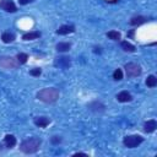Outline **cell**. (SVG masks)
Masks as SVG:
<instances>
[{"label":"cell","mask_w":157,"mask_h":157,"mask_svg":"<svg viewBox=\"0 0 157 157\" xmlns=\"http://www.w3.org/2000/svg\"><path fill=\"white\" fill-rule=\"evenodd\" d=\"M0 7L6 12H16L17 11V7H16V5L12 0H1L0 1Z\"/></svg>","instance_id":"8992f818"},{"label":"cell","mask_w":157,"mask_h":157,"mask_svg":"<svg viewBox=\"0 0 157 157\" xmlns=\"http://www.w3.org/2000/svg\"><path fill=\"white\" fill-rule=\"evenodd\" d=\"M157 129V121L155 119H150L144 123V131L147 132V134H151L155 130Z\"/></svg>","instance_id":"30bf717a"},{"label":"cell","mask_w":157,"mask_h":157,"mask_svg":"<svg viewBox=\"0 0 157 157\" xmlns=\"http://www.w3.org/2000/svg\"><path fill=\"white\" fill-rule=\"evenodd\" d=\"M40 36H42V34H40L39 31H32V32H26V33H23L22 39H23V40H33V39L39 38Z\"/></svg>","instance_id":"4fadbf2b"},{"label":"cell","mask_w":157,"mask_h":157,"mask_svg":"<svg viewBox=\"0 0 157 157\" xmlns=\"http://www.w3.org/2000/svg\"><path fill=\"white\" fill-rule=\"evenodd\" d=\"M33 123L38 128H45L50 124V119L48 117H37V118H34Z\"/></svg>","instance_id":"8fae6325"},{"label":"cell","mask_w":157,"mask_h":157,"mask_svg":"<svg viewBox=\"0 0 157 157\" xmlns=\"http://www.w3.org/2000/svg\"><path fill=\"white\" fill-rule=\"evenodd\" d=\"M16 59H17L18 64H26L27 60H28V54H26V53H18L16 55Z\"/></svg>","instance_id":"44dd1931"},{"label":"cell","mask_w":157,"mask_h":157,"mask_svg":"<svg viewBox=\"0 0 157 157\" xmlns=\"http://www.w3.org/2000/svg\"><path fill=\"white\" fill-rule=\"evenodd\" d=\"M50 142H52L53 145H59V144L61 142V137H60V136H53V137L50 139Z\"/></svg>","instance_id":"cb8c5ba5"},{"label":"cell","mask_w":157,"mask_h":157,"mask_svg":"<svg viewBox=\"0 0 157 157\" xmlns=\"http://www.w3.org/2000/svg\"><path fill=\"white\" fill-rule=\"evenodd\" d=\"M34 0H18V4L20 5H27V4H31L33 2Z\"/></svg>","instance_id":"d4e9b609"},{"label":"cell","mask_w":157,"mask_h":157,"mask_svg":"<svg viewBox=\"0 0 157 157\" xmlns=\"http://www.w3.org/2000/svg\"><path fill=\"white\" fill-rule=\"evenodd\" d=\"M88 108H90L91 110H93V112H103L105 107H104L103 103H101V102H98V101H94V102H92V103L88 104Z\"/></svg>","instance_id":"2e32d148"},{"label":"cell","mask_w":157,"mask_h":157,"mask_svg":"<svg viewBox=\"0 0 157 157\" xmlns=\"http://www.w3.org/2000/svg\"><path fill=\"white\" fill-rule=\"evenodd\" d=\"M72 156H87V153H83V152H76V153H74Z\"/></svg>","instance_id":"484cf974"},{"label":"cell","mask_w":157,"mask_h":157,"mask_svg":"<svg viewBox=\"0 0 157 157\" xmlns=\"http://www.w3.org/2000/svg\"><path fill=\"white\" fill-rule=\"evenodd\" d=\"M144 142V137L141 135H128L123 139V144L128 148H135Z\"/></svg>","instance_id":"3957f363"},{"label":"cell","mask_w":157,"mask_h":157,"mask_svg":"<svg viewBox=\"0 0 157 157\" xmlns=\"http://www.w3.org/2000/svg\"><path fill=\"white\" fill-rule=\"evenodd\" d=\"M42 145V140L38 139V137H28L26 140H23L20 145V150L23 152V153H27V155H31V153H36L39 147Z\"/></svg>","instance_id":"7a4b0ae2"},{"label":"cell","mask_w":157,"mask_h":157,"mask_svg":"<svg viewBox=\"0 0 157 157\" xmlns=\"http://www.w3.org/2000/svg\"><path fill=\"white\" fill-rule=\"evenodd\" d=\"M117 99L120 103H128V102H131L132 101V96L128 91H121V92H119L117 94Z\"/></svg>","instance_id":"9c48e42d"},{"label":"cell","mask_w":157,"mask_h":157,"mask_svg":"<svg viewBox=\"0 0 157 157\" xmlns=\"http://www.w3.org/2000/svg\"><path fill=\"white\" fill-rule=\"evenodd\" d=\"M74 32H75V26H72V25H63L56 29V34H59V36H66V34H70Z\"/></svg>","instance_id":"ba28073f"},{"label":"cell","mask_w":157,"mask_h":157,"mask_svg":"<svg viewBox=\"0 0 157 157\" xmlns=\"http://www.w3.org/2000/svg\"><path fill=\"white\" fill-rule=\"evenodd\" d=\"M145 22H147V17H145V16H134V17H131L130 18V25L131 26H140V25H142V23H145Z\"/></svg>","instance_id":"5bb4252c"},{"label":"cell","mask_w":157,"mask_h":157,"mask_svg":"<svg viewBox=\"0 0 157 157\" xmlns=\"http://www.w3.org/2000/svg\"><path fill=\"white\" fill-rule=\"evenodd\" d=\"M37 99H39L43 103H54L59 98V90L55 87H47L37 92L36 94Z\"/></svg>","instance_id":"6da1fadb"},{"label":"cell","mask_w":157,"mask_h":157,"mask_svg":"<svg viewBox=\"0 0 157 157\" xmlns=\"http://www.w3.org/2000/svg\"><path fill=\"white\" fill-rule=\"evenodd\" d=\"M16 142H17V140H16V137H15L13 135H11V134L5 135V137H4V145H5L6 148H12V147H15V146H16Z\"/></svg>","instance_id":"7c38bea8"},{"label":"cell","mask_w":157,"mask_h":157,"mask_svg":"<svg viewBox=\"0 0 157 157\" xmlns=\"http://www.w3.org/2000/svg\"><path fill=\"white\" fill-rule=\"evenodd\" d=\"M107 37H108L109 39H112V40H119V39L121 38V34H120V32L112 29V31L107 32Z\"/></svg>","instance_id":"ffe728a7"},{"label":"cell","mask_w":157,"mask_h":157,"mask_svg":"<svg viewBox=\"0 0 157 157\" xmlns=\"http://www.w3.org/2000/svg\"><path fill=\"white\" fill-rule=\"evenodd\" d=\"M145 83H146V86H147V87L153 88V87H156V86H157V77H156L155 75H150V76H147V78H146Z\"/></svg>","instance_id":"d6986e66"},{"label":"cell","mask_w":157,"mask_h":157,"mask_svg":"<svg viewBox=\"0 0 157 157\" xmlns=\"http://www.w3.org/2000/svg\"><path fill=\"white\" fill-rule=\"evenodd\" d=\"M0 66H2L4 69H16L18 66V61L16 58L12 56H1Z\"/></svg>","instance_id":"5b68a950"},{"label":"cell","mask_w":157,"mask_h":157,"mask_svg":"<svg viewBox=\"0 0 157 157\" xmlns=\"http://www.w3.org/2000/svg\"><path fill=\"white\" fill-rule=\"evenodd\" d=\"M1 40L4 43H12L15 40V34L11 32H4L1 34Z\"/></svg>","instance_id":"ac0fdd59"},{"label":"cell","mask_w":157,"mask_h":157,"mask_svg":"<svg viewBox=\"0 0 157 157\" xmlns=\"http://www.w3.org/2000/svg\"><path fill=\"white\" fill-rule=\"evenodd\" d=\"M71 48V43L69 42H59L56 45H55V49L60 53H65V52H69Z\"/></svg>","instance_id":"9a60e30c"},{"label":"cell","mask_w":157,"mask_h":157,"mask_svg":"<svg viewBox=\"0 0 157 157\" xmlns=\"http://www.w3.org/2000/svg\"><path fill=\"white\" fill-rule=\"evenodd\" d=\"M54 65H55V66H59V67H61V69H67V67H70V65H71L70 58H67V56H59V58L55 59Z\"/></svg>","instance_id":"52a82bcc"},{"label":"cell","mask_w":157,"mask_h":157,"mask_svg":"<svg viewBox=\"0 0 157 157\" xmlns=\"http://www.w3.org/2000/svg\"><path fill=\"white\" fill-rule=\"evenodd\" d=\"M120 47H121V49H123L124 52H129V53H132V52H135V49H136L135 45L131 44V43L128 42V40H121Z\"/></svg>","instance_id":"e0dca14e"},{"label":"cell","mask_w":157,"mask_h":157,"mask_svg":"<svg viewBox=\"0 0 157 157\" xmlns=\"http://www.w3.org/2000/svg\"><path fill=\"white\" fill-rule=\"evenodd\" d=\"M40 74H42V69H40V67H34V69L29 70V75H31V76L38 77V76H40Z\"/></svg>","instance_id":"603a6c76"},{"label":"cell","mask_w":157,"mask_h":157,"mask_svg":"<svg viewBox=\"0 0 157 157\" xmlns=\"http://www.w3.org/2000/svg\"><path fill=\"white\" fill-rule=\"evenodd\" d=\"M113 78H114L115 81L123 80V71H121V69H115V70H114V72H113Z\"/></svg>","instance_id":"7402d4cb"},{"label":"cell","mask_w":157,"mask_h":157,"mask_svg":"<svg viewBox=\"0 0 157 157\" xmlns=\"http://www.w3.org/2000/svg\"><path fill=\"white\" fill-rule=\"evenodd\" d=\"M124 69H125L126 76L130 77V78H132V77H137V76H140L141 72H142L141 66H140L139 64H136V63H128V64H125Z\"/></svg>","instance_id":"277c9868"}]
</instances>
